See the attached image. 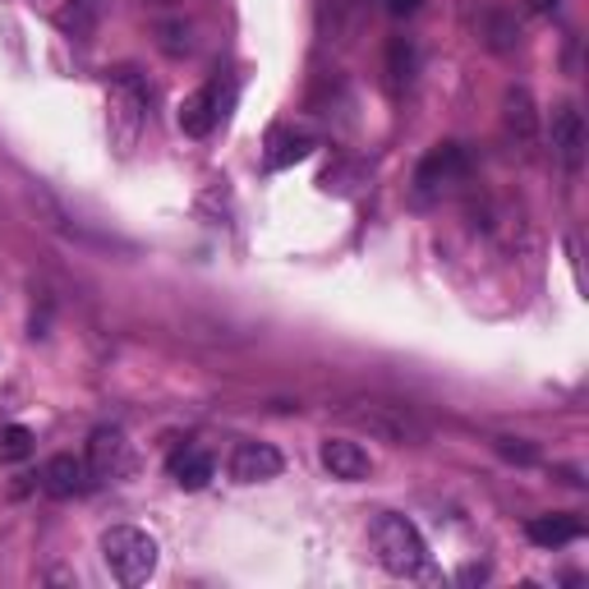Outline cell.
Wrapping results in <instances>:
<instances>
[{
    "instance_id": "6da1fadb",
    "label": "cell",
    "mask_w": 589,
    "mask_h": 589,
    "mask_svg": "<svg viewBox=\"0 0 589 589\" xmlns=\"http://www.w3.org/2000/svg\"><path fill=\"white\" fill-rule=\"evenodd\" d=\"M373 553L383 562V572L392 576H424L429 572V549H424V534L414 530V520L383 512L373 520Z\"/></svg>"
},
{
    "instance_id": "7a4b0ae2",
    "label": "cell",
    "mask_w": 589,
    "mask_h": 589,
    "mask_svg": "<svg viewBox=\"0 0 589 589\" xmlns=\"http://www.w3.org/2000/svg\"><path fill=\"white\" fill-rule=\"evenodd\" d=\"M101 557H107L111 576L120 585H143L157 572V539L139 530V525H111L101 534Z\"/></svg>"
},
{
    "instance_id": "3957f363",
    "label": "cell",
    "mask_w": 589,
    "mask_h": 589,
    "mask_svg": "<svg viewBox=\"0 0 589 589\" xmlns=\"http://www.w3.org/2000/svg\"><path fill=\"white\" fill-rule=\"evenodd\" d=\"M346 419L354 429H369L373 437L392 442V447H406V442H424V424L406 410V406H392V401H354L346 410Z\"/></svg>"
},
{
    "instance_id": "277c9868",
    "label": "cell",
    "mask_w": 589,
    "mask_h": 589,
    "mask_svg": "<svg viewBox=\"0 0 589 589\" xmlns=\"http://www.w3.org/2000/svg\"><path fill=\"white\" fill-rule=\"evenodd\" d=\"M143 116H147V93H143V83H139L130 70H120V74L111 79V139H116L120 153H130V147L139 143Z\"/></svg>"
},
{
    "instance_id": "5b68a950",
    "label": "cell",
    "mask_w": 589,
    "mask_h": 589,
    "mask_svg": "<svg viewBox=\"0 0 589 589\" xmlns=\"http://www.w3.org/2000/svg\"><path fill=\"white\" fill-rule=\"evenodd\" d=\"M466 176H470L466 147H460V143H437L433 153L419 161L414 184H419V194H424V199H437V194H447V189L466 184Z\"/></svg>"
},
{
    "instance_id": "8992f818",
    "label": "cell",
    "mask_w": 589,
    "mask_h": 589,
    "mask_svg": "<svg viewBox=\"0 0 589 589\" xmlns=\"http://www.w3.org/2000/svg\"><path fill=\"white\" fill-rule=\"evenodd\" d=\"M281 452L267 447V442H240L236 456H230V479L236 483H267L281 474Z\"/></svg>"
},
{
    "instance_id": "52a82bcc",
    "label": "cell",
    "mask_w": 589,
    "mask_h": 589,
    "mask_svg": "<svg viewBox=\"0 0 589 589\" xmlns=\"http://www.w3.org/2000/svg\"><path fill=\"white\" fill-rule=\"evenodd\" d=\"M323 466L332 479H341V483H360L373 474V460L369 452L360 447V442H350V437H327L323 442Z\"/></svg>"
},
{
    "instance_id": "ba28073f",
    "label": "cell",
    "mask_w": 589,
    "mask_h": 589,
    "mask_svg": "<svg viewBox=\"0 0 589 589\" xmlns=\"http://www.w3.org/2000/svg\"><path fill=\"white\" fill-rule=\"evenodd\" d=\"M124 466H130V442H124V433L120 429H97L88 437V470H93V479L97 483L116 479Z\"/></svg>"
},
{
    "instance_id": "9c48e42d",
    "label": "cell",
    "mask_w": 589,
    "mask_h": 589,
    "mask_svg": "<svg viewBox=\"0 0 589 589\" xmlns=\"http://www.w3.org/2000/svg\"><path fill=\"white\" fill-rule=\"evenodd\" d=\"M93 470L88 460H74V456H51L47 466H41V489L51 497H74V493H88L93 489Z\"/></svg>"
},
{
    "instance_id": "30bf717a",
    "label": "cell",
    "mask_w": 589,
    "mask_h": 589,
    "mask_svg": "<svg viewBox=\"0 0 589 589\" xmlns=\"http://www.w3.org/2000/svg\"><path fill=\"white\" fill-rule=\"evenodd\" d=\"M180 130L189 134V139H207L213 134V124L221 120V97H217V83H207V88H199V93H189L184 101H180Z\"/></svg>"
},
{
    "instance_id": "8fae6325",
    "label": "cell",
    "mask_w": 589,
    "mask_h": 589,
    "mask_svg": "<svg viewBox=\"0 0 589 589\" xmlns=\"http://www.w3.org/2000/svg\"><path fill=\"white\" fill-rule=\"evenodd\" d=\"M553 157L566 166V171H580L585 161V120L576 107H562L553 116Z\"/></svg>"
},
{
    "instance_id": "7c38bea8",
    "label": "cell",
    "mask_w": 589,
    "mask_h": 589,
    "mask_svg": "<svg viewBox=\"0 0 589 589\" xmlns=\"http://www.w3.org/2000/svg\"><path fill=\"white\" fill-rule=\"evenodd\" d=\"M171 479H176V489H184V493H199V489H207L213 483V474H217V466H213V456H207L203 447H184V452H176L171 456Z\"/></svg>"
},
{
    "instance_id": "4fadbf2b",
    "label": "cell",
    "mask_w": 589,
    "mask_h": 589,
    "mask_svg": "<svg viewBox=\"0 0 589 589\" xmlns=\"http://www.w3.org/2000/svg\"><path fill=\"white\" fill-rule=\"evenodd\" d=\"M502 124L516 143H534L539 139V111H534V97L525 88H512L502 97Z\"/></svg>"
},
{
    "instance_id": "5bb4252c",
    "label": "cell",
    "mask_w": 589,
    "mask_h": 589,
    "mask_svg": "<svg viewBox=\"0 0 589 589\" xmlns=\"http://www.w3.org/2000/svg\"><path fill=\"white\" fill-rule=\"evenodd\" d=\"M101 14H107V0H65V5L56 10V28L65 37L88 41L101 24Z\"/></svg>"
},
{
    "instance_id": "9a60e30c",
    "label": "cell",
    "mask_w": 589,
    "mask_h": 589,
    "mask_svg": "<svg viewBox=\"0 0 589 589\" xmlns=\"http://www.w3.org/2000/svg\"><path fill=\"white\" fill-rule=\"evenodd\" d=\"M580 516H534L530 525H525V534H530L534 549H562V543L580 539Z\"/></svg>"
},
{
    "instance_id": "2e32d148",
    "label": "cell",
    "mask_w": 589,
    "mask_h": 589,
    "mask_svg": "<svg viewBox=\"0 0 589 589\" xmlns=\"http://www.w3.org/2000/svg\"><path fill=\"white\" fill-rule=\"evenodd\" d=\"M313 153V139L309 134H294V130H272L267 134V166L281 171V166H294Z\"/></svg>"
},
{
    "instance_id": "e0dca14e",
    "label": "cell",
    "mask_w": 589,
    "mask_h": 589,
    "mask_svg": "<svg viewBox=\"0 0 589 589\" xmlns=\"http://www.w3.org/2000/svg\"><path fill=\"white\" fill-rule=\"evenodd\" d=\"M414 74V47H410V37H392L387 41V79H392V88H406Z\"/></svg>"
},
{
    "instance_id": "ac0fdd59",
    "label": "cell",
    "mask_w": 589,
    "mask_h": 589,
    "mask_svg": "<svg viewBox=\"0 0 589 589\" xmlns=\"http://www.w3.org/2000/svg\"><path fill=\"white\" fill-rule=\"evenodd\" d=\"M33 456V433L24 424H5L0 429V466H19Z\"/></svg>"
},
{
    "instance_id": "d6986e66",
    "label": "cell",
    "mask_w": 589,
    "mask_h": 589,
    "mask_svg": "<svg viewBox=\"0 0 589 589\" xmlns=\"http://www.w3.org/2000/svg\"><path fill=\"white\" fill-rule=\"evenodd\" d=\"M483 33H489V47L493 51H512L516 41H520V28H516V19H507V14H489L483 19Z\"/></svg>"
},
{
    "instance_id": "ffe728a7",
    "label": "cell",
    "mask_w": 589,
    "mask_h": 589,
    "mask_svg": "<svg viewBox=\"0 0 589 589\" xmlns=\"http://www.w3.org/2000/svg\"><path fill=\"white\" fill-rule=\"evenodd\" d=\"M493 447H497L502 456H507V460H516V466H534V460H539V452H534L525 437H497Z\"/></svg>"
},
{
    "instance_id": "44dd1931",
    "label": "cell",
    "mask_w": 589,
    "mask_h": 589,
    "mask_svg": "<svg viewBox=\"0 0 589 589\" xmlns=\"http://www.w3.org/2000/svg\"><path fill=\"white\" fill-rule=\"evenodd\" d=\"M194 41H189V28L184 24H161V51L166 56H184Z\"/></svg>"
},
{
    "instance_id": "7402d4cb",
    "label": "cell",
    "mask_w": 589,
    "mask_h": 589,
    "mask_svg": "<svg viewBox=\"0 0 589 589\" xmlns=\"http://www.w3.org/2000/svg\"><path fill=\"white\" fill-rule=\"evenodd\" d=\"M383 5H387V14L406 19V14H419V5H424V0H383Z\"/></svg>"
},
{
    "instance_id": "603a6c76",
    "label": "cell",
    "mask_w": 589,
    "mask_h": 589,
    "mask_svg": "<svg viewBox=\"0 0 589 589\" xmlns=\"http://www.w3.org/2000/svg\"><path fill=\"white\" fill-rule=\"evenodd\" d=\"M489 572H483V566H466V572H460V580H483Z\"/></svg>"
},
{
    "instance_id": "cb8c5ba5",
    "label": "cell",
    "mask_w": 589,
    "mask_h": 589,
    "mask_svg": "<svg viewBox=\"0 0 589 589\" xmlns=\"http://www.w3.org/2000/svg\"><path fill=\"white\" fill-rule=\"evenodd\" d=\"M530 5H534L539 14H553V10H557V0H530Z\"/></svg>"
},
{
    "instance_id": "d4e9b609",
    "label": "cell",
    "mask_w": 589,
    "mask_h": 589,
    "mask_svg": "<svg viewBox=\"0 0 589 589\" xmlns=\"http://www.w3.org/2000/svg\"><path fill=\"white\" fill-rule=\"evenodd\" d=\"M161 5H166V0H161Z\"/></svg>"
}]
</instances>
